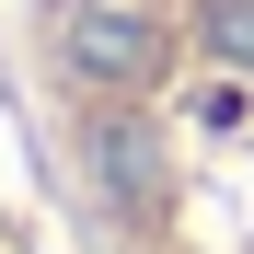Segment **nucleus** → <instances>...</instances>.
<instances>
[{"label":"nucleus","mask_w":254,"mask_h":254,"mask_svg":"<svg viewBox=\"0 0 254 254\" xmlns=\"http://www.w3.org/2000/svg\"><path fill=\"white\" fill-rule=\"evenodd\" d=\"M185 12L174 0H47V58L81 93H150L162 69L185 58Z\"/></svg>","instance_id":"f257e3e1"}]
</instances>
